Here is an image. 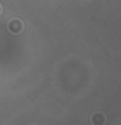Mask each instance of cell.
I'll list each match as a JSON object with an SVG mask.
<instances>
[{
	"instance_id": "cell-1",
	"label": "cell",
	"mask_w": 121,
	"mask_h": 125,
	"mask_svg": "<svg viewBox=\"0 0 121 125\" xmlns=\"http://www.w3.org/2000/svg\"><path fill=\"white\" fill-rule=\"evenodd\" d=\"M7 30H9V34H14V35L21 34V30H23V21L18 20V18H12L9 23H7Z\"/></svg>"
},
{
	"instance_id": "cell-2",
	"label": "cell",
	"mask_w": 121,
	"mask_h": 125,
	"mask_svg": "<svg viewBox=\"0 0 121 125\" xmlns=\"http://www.w3.org/2000/svg\"><path fill=\"white\" fill-rule=\"evenodd\" d=\"M93 123H104V122H105V118H104V115H98V113H96V115H93V120H91Z\"/></svg>"
},
{
	"instance_id": "cell-3",
	"label": "cell",
	"mask_w": 121,
	"mask_h": 125,
	"mask_svg": "<svg viewBox=\"0 0 121 125\" xmlns=\"http://www.w3.org/2000/svg\"><path fill=\"white\" fill-rule=\"evenodd\" d=\"M0 12H2V5H0Z\"/></svg>"
}]
</instances>
